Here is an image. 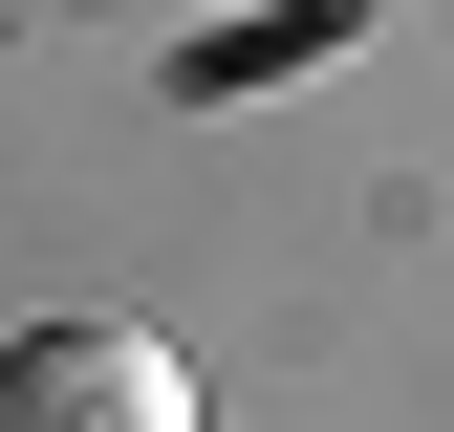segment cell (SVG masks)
Returning a JSON list of instances; mask_svg holds the SVG:
<instances>
[{
    "label": "cell",
    "mask_w": 454,
    "mask_h": 432,
    "mask_svg": "<svg viewBox=\"0 0 454 432\" xmlns=\"http://www.w3.org/2000/svg\"><path fill=\"white\" fill-rule=\"evenodd\" d=\"M0 432H195V367L152 346V324L66 303V324H22V346H0Z\"/></svg>",
    "instance_id": "obj_1"
}]
</instances>
